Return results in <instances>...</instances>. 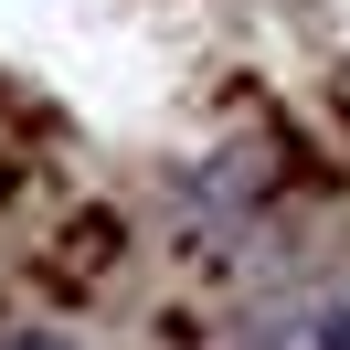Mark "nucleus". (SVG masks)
Listing matches in <instances>:
<instances>
[{
    "label": "nucleus",
    "mask_w": 350,
    "mask_h": 350,
    "mask_svg": "<svg viewBox=\"0 0 350 350\" xmlns=\"http://www.w3.org/2000/svg\"><path fill=\"white\" fill-rule=\"evenodd\" d=\"M255 350H350V286H308V297L265 308Z\"/></svg>",
    "instance_id": "nucleus-1"
},
{
    "label": "nucleus",
    "mask_w": 350,
    "mask_h": 350,
    "mask_svg": "<svg viewBox=\"0 0 350 350\" xmlns=\"http://www.w3.org/2000/svg\"><path fill=\"white\" fill-rule=\"evenodd\" d=\"M0 350H85V340H64V329H32V319H0Z\"/></svg>",
    "instance_id": "nucleus-2"
}]
</instances>
